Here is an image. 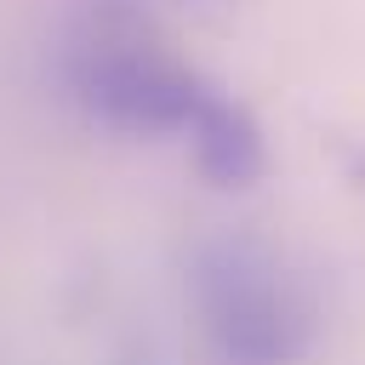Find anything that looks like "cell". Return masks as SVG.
Returning <instances> with one entry per match:
<instances>
[{"label": "cell", "mask_w": 365, "mask_h": 365, "mask_svg": "<svg viewBox=\"0 0 365 365\" xmlns=\"http://www.w3.org/2000/svg\"><path fill=\"white\" fill-rule=\"evenodd\" d=\"M63 80L91 120L137 137L188 143L194 165L217 188H245L268 171V148L245 103L171 57L154 29L120 6L74 23V34L63 40Z\"/></svg>", "instance_id": "6da1fadb"}, {"label": "cell", "mask_w": 365, "mask_h": 365, "mask_svg": "<svg viewBox=\"0 0 365 365\" xmlns=\"http://www.w3.org/2000/svg\"><path fill=\"white\" fill-rule=\"evenodd\" d=\"M200 325L228 365H297L314 348L319 314L308 285L257 240H211L188 274Z\"/></svg>", "instance_id": "7a4b0ae2"}]
</instances>
